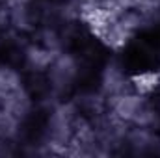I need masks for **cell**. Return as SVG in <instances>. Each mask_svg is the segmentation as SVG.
Returning a JSON list of instances; mask_svg holds the SVG:
<instances>
[{"label": "cell", "mask_w": 160, "mask_h": 158, "mask_svg": "<svg viewBox=\"0 0 160 158\" xmlns=\"http://www.w3.org/2000/svg\"><path fill=\"white\" fill-rule=\"evenodd\" d=\"M160 82V75L158 73H153V71H145V73H140L138 77H134V86L140 93H149L153 91Z\"/></svg>", "instance_id": "1"}]
</instances>
